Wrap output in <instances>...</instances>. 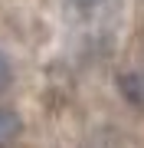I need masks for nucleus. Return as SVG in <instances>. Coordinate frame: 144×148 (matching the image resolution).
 Instances as JSON below:
<instances>
[{
  "label": "nucleus",
  "mask_w": 144,
  "mask_h": 148,
  "mask_svg": "<svg viewBox=\"0 0 144 148\" xmlns=\"http://www.w3.org/2000/svg\"><path fill=\"white\" fill-rule=\"evenodd\" d=\"M10 82H13V63H10V56L0 49V92H3Z\"/></svg>",
  "instance_id": "nucleus-3"
},
{
  "label": "nucleus",
  "mask_w": 144,
  "mask_h": 148,
  "mask_svg": "<svg viewBox=\"0 0 144 148\" xmlns=\"http://www.w3.org/2000/svg\"><path fill=\"white\" fill-rule=\"evenodd\" d=\"M20 132H23V122H20V115H16L13 109L0 106V148H10L16 138H20Z\"/></svg>",
  "instance_id": "nucleus-2"
},
{
  "label": "nucleus",
  "mask_w": 144,
  "mask_h": 148,
  "mask_svg": "<svg viewBox=\"0 0 144 148\" xmlns=\"http://www.w3.org/2000/svg\"><path fill=\"white\" fill-rule=\"evenodd\" d=\"M72 3H75V7H82V10H92V7L101 3V0H72Z\"/></svg>",
  "instance_id": "nucleus-4"
},
{
  "label": "nucleus",
  "mask_w": 144,
  "mask_h": 148,
  "mask_svg": "<svg viewBox=\"0 0 144 148\" xmlns=\"http://www.w3.org/2000/svg\"><path fill=\"white\" fill-rule=\"evenodd\" d=\"M118 89L131 102L134 109H144V69H131V73L118 76Z\"/></svg>",
  "instance_id": "nucleus-1"
}]
</instances>
